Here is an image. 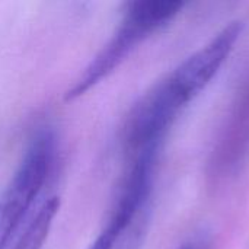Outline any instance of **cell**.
Segmentation results:
<instances>
[{
    "instance_id": "52a82bcc",
    "label": "cell",
    "mask_w": 249,
    "mask_h": 249,
    "mask_svg": "<svg viewBox=\"0 0 249 249\" xmlns=\"http://www.w3.org/2000/svg\"><path fill=\"white\" fill-rule=\"evenodd\" d=\"M178 249H213V242L210 241V238L201 235V236H194L188 239L187 242L179 245Z\"/></svg>"
},
{
    "instance_id": "6da1fadb",
    "label": "cell",
    "mask_w": 249,
    "mask_h": 249,
    "mask_svg": "<svg viewBox=\"0 0 249 249\" xmlns=\"http://www.w3.org/2000/svg\"><path fill=\"white\" fill-rule=\"evenodd\" d=\"M242 29L241 20L229 22L143 95L130 111L121 131L124 150L130 156L149 149H160L179 114L220 71L235 50Z\"/></svg>"
},
{
    "instance_id": "3957f363",
    "label": "cell",
    "mask_w": 249,
    "mask_h": 249,
    "mask_svg": "<svg viewBox=\"0 0 249 249\" xmlns=\"http://www.w3.org/2000/svg\"><path fill=\"white\" fill-rule=\"evenodd\" d=\"M55 152L57 139L50 128H41L31 137L15 174L0 193V249L9 248L32 214L53 171Z\"/></svg>"
},
{
    "instance_id": "5b68a950",
    "label": "cell",
    "mask_w": 249,
    "mask_h": 249,
    "mask_svg": "<svg viewBox=\"0 0 249 249\" xmlns=\"http://www.w3.org/2000/svg\"><path fill=\"white\" fill-rule=\"evenodd\" d=\"M249 156V71L214 140L209 159L213 179H225L236 174Z\"/></svg>"
},
{
    "instance_id": "8992f818",
    "label": "cell",
    "mask_w": 249,
    "mask_h": 249,
    "mask_svg": "<svg viewBox=\"0 0 249 249\" xmlns=\"http://www.w3.org/2000/svg\"><path fill=\"white\" fill-rule=\"evenodd\" d=\"M60 209L57 196L45 197L28 217L10 249H42Z\"/></svg>"
},
{
    "instance_id": "7a4b0ae2",
    "label": "cell",
    "mask_w": 249,
    "mask_h": 249,
    "mask_svg": "<svg viewBox=\"0 0 249 249\" xmlns=\"http://www.w3.org/2000/svg\"><path fill=\"white\" fill-rule=\"evenodd\" d=\"M184 7L185 1L178 0H133L125 3L117 29L67 90L66 99H76L107 79L142 42L168 26Z\"/></svg>"
},
{
    "instance_id": "277c9868",
    "label": "cell",
    "mask_w": 249,
    "mask_h": 249,
    "mask_svg": "<svg viewBox=\"0 0 249 249\" xmlns=\"http://www.w3.org/2000/svg\"><path fill=\"white\" fill-rule=\"evenodd\" d=\"M159 152L147 150L131 156L107 223L88 249H114L123 233L144 209L152 206L155 169Z\"/></svg>"
}]
</instances>
